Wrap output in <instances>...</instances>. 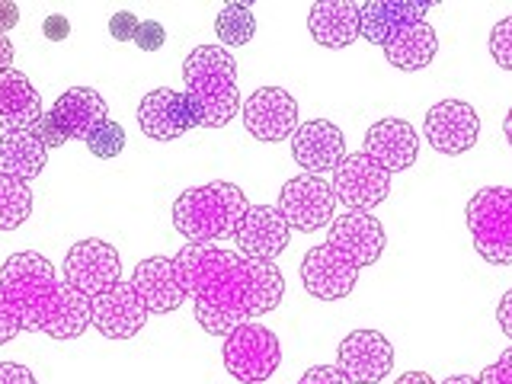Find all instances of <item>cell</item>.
Returning <instances> with one entry per match:
<instances>
[{"instance_id":"6da1fadb","label":"cell","mask_w":512,"mask_h":384,"mask_svg":"<svg viewBox=\"0 0 512 384\" xmlns=\"http://www.w3.org/2000/svg\"><path fill=\"white\" fill-rule=\"evenodd\" d=\"M176 266L199 327L215 336H228L234 327L276 311L285 298V276L276 263L215 244H186L176 253Z\"/></svg>"},{"instance_id":"7a4b0ae2","label":"cell","mask_w":512,"mask_h":384,"mask_svg":"<svg viewBox=\"0 0 512 384\" xmlns=\"http://www.w3.org/2000/svg\"><path fill=\"white\" fill-rule=\"evenodd\" d=\"M0 292L20 314L23 330L45 333L52 340H77L90 327V298L58 279L55 266L36 250L7 256L0 266Z\"/></svg>"},{"instance_id":"3957f363","label":"cell","mask_w":512,"mask_h":384,"mask_svg":"<svg viewBox=\"0 0 512 384\" xmlns=\"http://www.w3.org/2000/svg\"><path fill=\"white\" fill-rule=\"evenodd\" d=\"M186 96L199 106L205 128H224L244 100L237 90V61L224 45H199L183 58Z\"/></svg>"},{"instance_id":"277c9868","label":"cell","mask_w":512,"mask_h":384,"mask_svg":"<svg viewBox=\"0 0 512 384\" xmlns=\"http://www.w3.org/2000/svg\"><path fill=\"white\" fill-rule=\"evenodd\" d=\"M247 208L250 202L244 196V189L228 180L192 186L180 192V199L173 202V228L189 244H215V240L234 237Z\"/></svg>"},{"instance_id":"5b68a950","label":"cell","mask_w":512,"mask_h":384,"mask_svg":"<svg viewBox=\"0 0 512 384\" xmlns=\"http://www.w3.org/2000/svg\"><path fill=\"white\" fill-rule=\"evenodd\" d=\"M468 228L477 256L493 266H512V189L487 186L468 202Z\"/></svg>"},{"instance_id":"8992f818","label":"cell","mask_w":512,"mask_h":384,"mask_svg":"<svg viewBox=\"0 0 512 384\" xmlns=\"http://www.w3.org/2000/svg\"><path fill=\"white\" fill-rule=\"evenodd\" d=\"M106 119H109V103L103 100V93H96L93 87H71L58 96L52 109L42 112V119L36 122L32 132L52 151L68 141H87L93 128Z\"/></svg>"},{"instance_id":"52a82bcc","label":"cell","mask_w":512,"mask_h":384,"mask_svg":"<svg viewBox=\"0 0 512 384\" xmlns=\"http://www.w3.org/2000/svg\"><path fill=\"white\" fill-rule=\"evenodd\" d=\"M221 359L234 381L263 384L276 375V368L282 362V343L269 327L250 320V324H240L224 336Z\"/></svg>"},{"instance_id":"ba28073f","label":"cell","mask_w":512,"mask_h":384,"mask_svg":"<svg viewBox=\"0 0 512 384\" xmlns=\"http://www.w3.org/2000/svg\"><path fill=\"white\" fill-rule=\"evenodd\" d=\"M276 208L292 231L311 234V231H324L333 221L336 196H333L330 180H324V176L298 173L282 186Z\"/></svg>"},{"instance_id":"9c48e42d","label":"cell","mask_w":512,"mask_h":384,"mask_svg":"<svg viewBox=\"0 0 512 384\" xmlns=\"http://www.w3.org/2000/svg\"><path fill=\"white\" fill-rule=\"evenodd\" d=\"M333 196L349 212H372L375 205H384L391 192V173L378 167L368 154H346L340 167L333 170Z\"/></svg>"},{"instance_id":"30bf717a","label":"cell","mask_w":512,"mask_h":384,"mask_svg":"<svg viewBox=\"0 0 512 384\" xmlns=\"http://www.w3.org/2000/svg\"><path fill=\"white\" fill-rule=\"evenodd\" d=\"M64 282L77 288L80 295L96 298L106 288L122 282V260L119 250L106 240H77L64 256Z\"/></svg>"},{"instance_id":"8fae6325","label":"cell","mask_w":512,"mask_h":384,"mask_svg":"<svg viewBox=\"0 0 512 384\" xmlns=\"http://www.w3.org/2000/svg\"><path fill=\"white\" fill-rule=\"evenodd\" d=\"M359 282V266L333 244L311 247L301 260V285L311 298L340 301L349 298Z\"/></svg>"},{"instance_id":"7c38bea8","label":"cell","mask_w":512,"mask_h":384,"mask_svg":"<svg viewBox=\"0 0 512 384\" xmlns=\"http://www.w3.org/2000/svg\"><path fill=\"white\" fill-rule=\"evenodd\" d=\"M138 125H141V132L154 141H176L180 135H186L189 128L202 125V112L186 93L157 87L141 100Z\"/></svg>"},{"instance_id":"4fadbf2b","label":"cell","mask_w":512,"mask_h":384,"mask_svg":"<svg viewBox=\"0 0 512 384\" xmlns=\"http://www.w3.org/2000/svg\"><path fill=\"white\" fill-rule=\"evenodd\" d=\"M336 368L352 384H381L394 368V346L378 330H352L336 349Z\"/></svg>"},{"instance_id":"5bb4252c","label":"cell","mask_w":512,"mask_h":384,"mask_svg":"<svg viewBox=\"0 0 512 384\" xmlns=\"http://www.w3.org/2000/svg\"><path fill=\"white\" fill-rule=\"evenodd\" d=\"M244 112V128L266 144H276L295 135L298 128V103L295 96L282 87H260L250 93V100L240 106Z\"/></svg>"},{"instance_id":"9a60e30c","label":"cell","mask_w":512,"mask_h":384,"mask_svg":"<svg viewBox=\"0 0 512 384\" xmlns=\"http://www.w3.org/2000/svg\"><path fill=\"white\" fill-rule=\"evenodd\" d=\"M426 141L436 148L439 154L458 157L468 154L477 138H480V119L471 103L464 100H442L426 112L423 122Z\"/></svg>"},{"instance_id":"2e32d148","label":"cell","mask_w":512,"mask_h":384,"mask_svg":"<svg viewBox=\"0 0 512 384\" xmlns=\"http://www.w3.org/2000/svg\"><path fill=\"white\" fill-rule=\"evenodd\" d=\"M90 308V327L100 330L106 340H132L148 324V311L135 295L132 282H116L106 288V292L90 298Z\"/></svg>"},{"instance_id":"e0dca14e","label":"cell","mask_w":512,"mask_h":384,"mask_svg":"<svg viewBox=\"0 0 512 384\" xmlns=\"http://www.w3.org/2000/svg\"><path fill=\"white\" fill-rule=\"evenodd\" d=\"M327 244L343 250L352 263L365 269L375 266L384 256L388 234H384V224L372 212H346L327 224Z\"/></svg>"},{"instance_id":"ac0fdd59","label":"cell","mask_w":512,"mask_h":384,"mask_svg":"<svg viewBox=\"0 0 512 384\" xmlns=\"http://www.w3.org/2000/svg\"><path fill=\"white\" fill-rule=\"evenodd\" d=\"M288 240H292V228L285 224L276 205H250L234 231L237 250L250 256V260H266V263L282 256Z\"/></svg>"},{"instance_id":"d6986e66","label":"cell","mask_w":512,"mask_h":384,"mask_svg":"<svg viewBox=\"0 0 512 384\" xmlns=\"http://www.w3.org/2000/svg\"><path fill=\"white\" fill-rule=\"evenodd\" d=\"M132 288L148 314H170L186 301V288L176 256H148L135 266Z\"/></svg>"},{"instance_id":"ffe728a7","label":"cell","mask_w":512,"mask_h":384,"mask_svg":"<svg viewBox=\"0 0 512 384\" xmlns=\"http://www.w3.org/2000/svg\"><path fill=\"white\" fill-rule=\"evenodd\" d=\"M292 157L304 173L320 176L340 167V160L346 157V138L330 119H311L295 128Z\"/></svg>"},{"instance_id":"44dd1931","label":"cell","mask_w":512,"mask_h":384,"mask_svg":"<svg viewBox=\"0 0 512 384\" xmlns=\"http://www.w3.org/2000/svg\"><path fill=\"white\" fill-rule=\"evenodd\" d=\"M378 167L388 173H404L416 164V154H420V135L407 119H381L365 132V148Z\"/></svg>"},{"instance_id":"7402d4cb","label":"cell","mask_w":512,"mask_h":384,"mask_svg":"<svg viewBox=\"0 0 512 384\" xmlns=\"http://www.w3.org/2000/svg\"><path fill=\"white\" fill-rule=\"evenodd\" d=\"M429 10L432 4H410V0H372V4H359L362 39L384 48L407 26L423 23Z\"/></svg>"},{"instance_id":"603a6c76","label":"cell","mask_w":512,"mask_h":384,"mask_svg":"<svg viewBox=\"0 0 512 384\" xmlns=\"http://www.w3.org/2000/svg\"><path fill=\"white\" fill-rule=\"evenodd\" d=\"M311 39L324 48H346L362 36L359 4L352 0H317L308 13Z\"/></svg>"},{"instance_id":"cb8c5ba5","label":"cell","mask_w":512,"mask_h":384,"mask_svg":"<svg viewBox=\"0 0 512 384\" xmlns=\"http://www.w3.org/2000/svg\"><path fill=\"white\" fill-rule=\"evenodd\" d=\"M42 96L29 84L23 71H4L0 74V128L7 132H26L36 128L42 119Z\"/></svg>"},{"instance_id":"d4e9b609","label":"cell","mask_w":512,"mask_h":384,"mask_svg":"<svg viewBox=\"0 0 512 384\" xmlns=\"http://www.w3.org/2000/svg\"><path fill=\"white\" fill-rule=\"evenodd\" d=\"M45 160L48 148L32 128H26V132H7L0 138V173L4 176L29 183L45 170Z\"/></svg>"},{"instance_id":"484cf974","label":"cell","mask_w":512,"mask_h":384,"mask_svg":"<svg viewBox=\"0 0 512 384\" xmlns=\"http://www.w3.org/2000/svg\"><path fill=\"white\" fill-rule=\"evenodd\" d=\"M436 52H439L436 29L426 20L407 26L400 36H394L384 45V58H388V64L397 71H423L436 61Z\"/></svg>"},{"instance_id":"4316f807","label":"cell","mask_w":512,"mask_h":384,"mask_svg":"<svg viewBox=\"0 0 512 384\" xmlns=\"http://www.w3.org/2000/svg\"><path fill=\"white\" fill-rule=\"evenodd\" d=\"M32 215V189L23 180L0 173V231L23 228Z\"/></svg>"},{"instance_id":"83f0119b","label":"cell","mask_w":512,"mask_h":384,"mask_svg":"<svg viewBox=\"0 0 512 384\" xmlns=\"http://www.w3.org/2000/svg\"><path fill=\"white\" fill-rule=\"evenodd\" d=\"M215 32L221 45L228 48H240L247 45L253 36H256V16H253V7L250 4H228L221 7L218 20H215Z\"/></svg>"},{"instance_id":"f1b7e54d","label":"cell","mask_w":512,"mask_h":384,"mask_svg":"<svg viewBox=\"0 0 512 384\" xmlns=\"http://www.w3.org/2000/svg\"><path fill=\"white\" fill-rule=\"evenodd\" d=\"M84 144H87V151H90L93 157H100V160L119 157V154L125 151V128H122L119 122L106 119V122H100V125L93 128Z\"/></svg>"},{"instance_id":"f546056e","label":"cell","mask_w":512,"mask_h":384,"mask_svg":"<svg viewBox=\"0 0 512 384\" xmlns=\"http://www.w3.org/2000/svg\"><path fill=\"white\" fill-rule=\"evenodd\" d=\"M490 55L503 71H512V16L500 20L490 32Z\"/></svg>"},{"instance_id":"4dcf8cb0","label":"cell","mask_w":512,"mask_h":384,"mask_svg":"<svg viewBox=\"0 0 512 384\" xmlns=\"http://www.w3.org/2000/svg\"><path fill=\"white\" fill-rule=\"evenodd\" d=\"M23 333V320L16 314V308L7 301V295L0 292V346H7L10 340Z\"/></svg>"},{"instance_id":"1f68e13d","label":"cell","mask_w":512,"mask_h":384,"mask_svg":"<svg viewBox=\"0 0 512 384\" xmlns=\"http://www.w3.org/2000/svg\"><path fill=\"white\" fill-rule=\"evenodd\" d=\"M167 42V29L160 26L157 20H141L138 32H135V45L141 52H157V48H164Z\"/></svg>"},{"instance_id":"d6a6232c","label":"cell","mask_w":512,"mask_h":384,"mask_svg":"<svg viewBox=\"0 0 512 384\" xmlns=\"http://www.w3.org/2000/svg\"><path fill=\"white\" fill-rule=\"evenodd\" d=\"M138 26H141V20L132 10H119V13H112V20H109V36L116 42H135Z\"/></svg>"},{"instance_id":"836d02e7","label":"cell","mask_w":512,"mask_h":384,"mask_svg":"<svg viewBox=\"0 0 512 384\" xmlns=\"http://www.w3.org/2000/svg\"><path fill=\"white\" fill-rule=\"evenodd\" d=\"M477 381L480 384H512V346L496 362H490L484 372L477 375Z\"/></svg>"},{"instance_id":"e575fe53","label":"cell","mask_w":512,"mask_h":384,"mask_svg":"<svg viewBox=\"0 0 512 384\" xmlns=\"http://www.w3.org/2000/svg\"><path fill=\"white\" fill-rule=\"evenodd\" d=\"M298 384H352V381L336 365H314L298 378Z\"/></svg>"},{"instance_id":"d590c367","label":"cell","mask_w":512,"mask_h":384,"mask_svg":"<svg viewBox=\"0 0 512 384\" xmlns=\"http://www.w3.org/2000/svg\"><path fill=\"white\" fill-rule=\"evenodd\" d=\"M42 32H45L48 42H64L71 36V20L64 13H52V16H45Z\"/></svg>"},{"instance_id":"8d00e7d4","label":"cell","mask_w":512,"mask_h":384,"mask_svg":"<svg viewBox=\"0 0 512 384\" xmlns=\"http://www.w3.org/2000/svg\"><path fill=\"white\" fill-rule=\"evenodd\" d=\"M0 384H36V375L20 362H0Z\"/></svg>"},{"instance_id":"74e56055","label":"cell","mask_w":512,"mask_h":384,"mask_svg":"<svg viewBox=\"0 0 512 384\" xmlns=\"http://www.w3.org/2000/svg\"><path fill=\"white\" fill-rule=\"evenodd\" d=\"M16 23H20V7L13 0H0V36H7Z\"/></svg>"},{"instance_id":"f35d334b","label":"cell","mask_w":512,"mask_h":384,"mask_svg":"<svg viewBox=\"0 0 512 384\" xmlns=\"http://www.w3.org/2000/svg\"><path fill=\"white\" fill-rule=\"evenodd\" d=\"M496 320H500V330L512 340V288L500 298V308H496Z\"/></svg>"},{"instance_id":"ab89813d","label":"cell","mask_w":512,"mask_h":384,"mask_svg":"<svg viewBox=\"0 0 512 384\" xmlns=\"http://www.w3.org/2000/svg\"><path fill=\"white\" fill-rule=\"evenodd\" d=\"M10 64H13V42L7 36H0V74L10 71Z\"/></svg>"},{"instance_id":"60d3db41","label":"cell","mask_w":512,"mask_h":384,"mask_svg":"<svg viewBox=\"0 0 512 384\" xmlns=\"http://www.w3.org/2000/svg\"><path fill=\"white\" fill-rule=\"evenodd\" d=\"M394 384H436V378L426 375V372H407V375H400Z\"/></svg>"},{"instance_id":"b9f144b4","label":"cell","mask_w":512,"mask_h":384,"mask_svg":"<svg viewBox=\"0 0 512 384\" xmlns=\"http://www.w3.org/2000/svg\"><path fill=\"white\" fill-rule=\"evenodd\" d=\"M442 384H480L474 375H452V378H445Z\"/></svg>"},{"instance_id":"7bdbcfd3","label":"cell","mask_w":512,"mask_h":384,"mask_svg":"<svg viewBox=\"0 0 512 384\" xmlns=\"http://www.w3.org/2000/svg\"><path fill=\"white\" fill-rule=\"evenodd\" d=\"M503 132H506V141L512 144V109L506 112V122H503Z\"/></svg>"}]
</instances>
